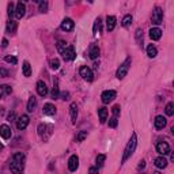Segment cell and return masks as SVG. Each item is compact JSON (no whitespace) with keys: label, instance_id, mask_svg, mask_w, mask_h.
<instances>
[{"label":"cell","instance_id":"cell-50","mask_svg":"<svg viewBox=\"0 0 174 174\" xmlns=\"http://www.w3.org/2000/svg\"><path fill=\"white\" fill-rule=\"evenodd\" d=\"M0 148H2V144H0Z\"/></svg>","mask_w":174,"mask_h":174},{"label":"cell","instance_id":"cell-25","mask_svg":"<svg viewBox=\"0 0 174 174\" xmlns=\"http://www.w3.org/2000/svg\"><path fill=\"white\" fill-rule=\"evenodd\" d=\"M16 27H18V23L14 22V20H10V22L7 23V33L15 34L16 33Z\"/></svg>","mask_w":174,"mask_h":174},{"label":"cell","instance_id":"cell-21","mask_svg":"<svg viewBox=\"0 0 174 174\" xmlns=\"http://www.w3.org/2000/svg\"><path fill=\"white\" fill-rule=\"evenodd\" d=\"M44 113L48 116H53L56 114V108H54L53 104H45L44 105Z\"/></svg>","mask_w":174,"mask_h":174},{"label":"cell","instance_id":"cell-27","mask_svg":"<svg viewBox=\"0 0 174 174\" xmlns=\"http://www.w3.org/2000/svg\"><path fill=\"white\" fill-rule=\"evenodd\" d=\"M50 127H48V125H45V124H40L38 125V135L41 136L42 139H45V132L46 131H50Z\"/></svg>","mask_w":174,"mask_h":174},{"label":"cell","instance_id":"cell-40","mask_svg":"<svg viewBox=\"0 0 174 174\" xmlns=\"http://www.w3.org/2000/svg\"><path fill=\"white\" fill-rule=\"evenodd\" d=\"M117 124H118L117 117H112L110 120H109V127H110V128H116V127H117Z\"/></svg>","mask_w":174,"mask_h":174},{"label":"cell","instance_id":"cell-28","mask_svg":"<svg viewBox=\"0 0 174 174\" xmlns=\"http://www.w3.org/2000/svg\"><path fill=\"white\" fill-rule=\"evenodd\" d=\"M101 29H102V20H101V18H98V19H95V22H94V29H93L94 36L101 33Z\"/></svg>","mask_w":174,"mask_h":174},{"label":"cell","instance_id":"cell-47","mask_svg":"<svg viewBox=\"0 0 174 174\" xmlns=\"http://www.w3.org/2000/svg\"><path fill=\"white\" fill-rule=\"evenodd\" d=\"M7 45H8V41H7L6 38H3V41H2V46H3V48H7Z\"/></svg>","mask_w":174,"mask_h":174},{"label":"cell","instance_id":"cell-9","mask_svg":"<svg viewBox=\"0 0 174 174\" xmlns=\"http://www.w3.org/2000/svg\"><path fill=\"white\" fill-rule=\"evenodd\" d=\"M116 95H117V93H116L114 90H106L104 91L101 95V100L104 104H109V102H112L116 98Z\"/></svg>","mask_w":174,"mask_h":174},{"label":"cell","instance_id":"cell-48","mask_svg":"<svg viewBox=\"0 0 174 174\" xmlns=\"http://www.w3.org/2000/svg\"><path fill=\"white\" fill-rule=\"evenodd\" d=\"M146 168V162L144 161H142L140 162V165H139V170H140V169H144Z\"/></svg>","mask_w":174,"mask_h":174},{"label":"cell","instance_id":"cell-3","mask_svg":"<svg viewBox=\"0 0 174 174\" xmlns=\"http://www.w3.org/2000/svg\"><path fill=\"white\" fill-rule=\"evenodd\" d=\"M131 63H132V59H131V57H127V59L124 60V63H121V66L118 67L117 72H116V76H117V79H124V78L127 76L129 68H131Z\"/></svg>","mask_w":174,"mask_h":174},{"label":"cell","instance_id":"cell-16","mask_svg":"<svg viewBox=\"0 0 174 174\" xmlns=\"http://www.w3.org/2000/svg\"><path fill=\"white\" fill-rule=\"evenodd\" d=\"M74 26H75L74 20L70 19V18H66L63 22H61V29H63L64 32H71V30L74 29Z\"/></svg>","mask_w":174,"mask_h":174},{"label":"cell","instance_id":"cell-33","mask_svg":"<svg viewBox=\"0 0 174 174\" xmlns=\"http://www.w3.org/2000/svg\"><path fill=\"white\" fill-rule=\"evenodd\" d=\"M136 41H138L139 45H143V30L142 29L136 30Z\"/></svg>","mask_w":174,"mask_h":174},{"label":"cell","instance_id":"cell-22","mask_svg":"<svg viewBox=\"0 0 174 174\" xmlns=\"http://www.w3.org/2000/svg\"><path fill=\"white\" fill-rule=\"evenodd\" d=\"M52 98H53V100H57V98H60V90H59V82H57V79H54V80H53Z\"/></svg>","mask_w":174,"mask_h":174},{"label":"cell","instance_id":"cell-12","mask_svg":"<svg viewBox=\"0 0 174 174\" xmlns=\"http://www.w3.org/2000/svg\"><path fill=\"white\" fill-rule=\"evenodd\" d=\"M11 135H12V131H11V128H10L8 125H7V124L0 125V136H2L3 139L8 140V139L11 138Z\"/></svg>","mask_w":174,"mask_h":174},{"label":"cell","instance_id":"cell-44","mask_svg":"<svg viewBox=\"0 0 174 174\" xmlns=\"http://www.w3.org/2000/svg\"><path fill=\"white\" fill-rule=\"evenodd\" d=\"M0 76H2V78L8 76V71H7L6 68H0Z\"/></svg>","mask_w":174,"mask_h":174},{"label":"cell","instance_id":"cell-20","mask_svg":"<svg viewBox=\"0 0 174 174\" xmlns=\"http://www.w3.org/2000/svg\"><path fill=\"white\" fill-rule=\"evenodd\" d=\"M70 113H71V118H72V122L75 124L76 122V118H78V105L72 102L70 106Z\"/></svg>","mask_w":174,"mask_h":174},{"label":"cell","instance_id":"cell-32","mask_svg":"<svg viewBox=\"0 0 174 174\" xmlns=\"http://www.w3.org/2000/svg\"><path fill=\"white\" fill-rule=\"evenodd\" d=\"M131 23H132V15H125L124 19H122V22H121V25L124 27H129Z\"/></svg>","mask_w":174,"mask_h":174},{"label":"cell","instance_id":"cell-15","mask_svg":"<svg viewBox=\"0 0 174 174\" xmlns=\"http://www.w3.org/2000/svg\"><path fill=\"white\" fill-rule=\"evenodd\" d=\"M100 46L97 45V44H93V45L90 46V49H88V57L90 59H93V60H95L98 56H100Z\"/></svg>","mask_w":174,"mask_h":174},{"label":"cell","instance_id":"cell-7","mask_svg":"<svg viewBox=\"0 0 174 174\" xmlns=\"http://www.w3.org/2000/svg\"><path fill=\"white\" fill-rule=\"evenodd\" d=\"M61 56H63V59L66 60V61H72V60H75L76 53H75L74 46H67L66 49H64V52L61 53Z\"/></svg>","mask_w":174,"mask_h":174},{"label":"cell","instance_id":"cell-43","mask_svg":"<svg viewBox=\"0 0 174 174\" xmlns=\"http://www.w3.org/2000/svg\"><path fill=\"white\" fill-rule=\"evenodd\" d=\"M60 98L61 100H64V101L70 100V93H68V91H63V93L60 94Z\"/></svg>","mask_w":174,"mask_h":174},{"label":"cell","instance_id":"cell-39","mask_svg":"<svg viewBox=\"0 0 174 174\" xmlns=\"http://www.w3.org/2000/svg\"><path fill=\"white\" fill-rule=\"evenodd\" d=\"M40 6V11L41 12H46L48 11V2H38Z\"/></svg>","mask_w":174,"mask_h":174},{"label":"cell","instance_id":"cell-17","mask_svg":"<svg viewBox=\"0 0 174 174\" xmlns=\"http://www.w3.org/2000/svg\"><path fill=\"white\" fill-rule=\"evenodd\" d=\"M150 37H151V40H154V41L161 40V37H162V30L159 29V27H152V29L150 30Z\"/></svg>","mask_w":174,"mask_h":174},{"label":"cell","instance_id":"cell-2","mask_svg":"<svg viewBox=\"0 0 174 174\" xmlns=\"http://www.w3.org/2000/svg\"><path fill=\"white\" fill-rule=\"evenodd\" d=\"M136 147H138V136H136V134H132L131 139H129V142H128V144H127V147H125L124 156H122V163L127 161L129 156L134 155Z\"/></svg>","mask_w":174,"mask_h":174},{"label":"cell","instance_id":"cell-45","mask_svg":"<svg viewBox=\"0 0 174 174\" xmlns=\"http://www.w3.org/2000/svg\"><path fill=\"white\" fill-rule=\"evenodd\" d=\"M88 174H98V168H90V170H88Z\"/></svg>","mask_w":174,"mask_h":174},{"label":"cell","instance_id":"cell-26","mask_svg":"<svg viewBox=\"0 0 174 174\" xmlns=\"http://www.w3.org/2000/svg\"><path fill=\"white\" fill-rule=\"evenodd\" d=\"M12 93V88L10 86H7V84H4V86H0V100H2L4 95H10Z\"/></svg>","mask_w":174,"mask_h":174},{"label":"cell","instance_id":"cell-8","mask_svg":"<svg viewBox=\"0 0 174 174\" xmlns=\"http://www.w3.org/2000/svg\"><path fill=\"white\" fill-rule=\"evenodd\" d=\"M79 72H80V76L83 78L84 80H87V82H91V80L94 79V74H93V71H91V68H88L87 66L82 67Z\"/></svg>","mask_w":174,"mask_h":174},{"label":"cell","instance_id":"cell-35","mask_svg":"<svg viewBox=\"0 0 174 174\" xmlns=\"http://www.w3.org/2000/svg\"><path fill=\"white\" fill-rule=\"evenodd\" d=\"M50 68H52V70H59L60 68V60L59 59H52L50 60Z\"/></svg>","mask_w":174,"mask_h":174},{"label":"cell","instance_id":"cell-19","mask_svg":"<svg viewBox=\"0 0 174 174\" xmlns=\"http://www.w3.org/2000/svg\"><path fill=\"white\" fill-rule=\"evenodd\" d=\"M168 159H166L165 158V156H158V158H156L155 159V166H156V168H158V169H165L166 168V166H168Z\"/></svg>","mask_w":174,"mask_h":174},{"label":"cell","instance_id":"cell-23","mask_svg":"<svg viewBox=\"0 0 174 174\" xmlns=\"http://www.w3.org/2000/svg\"><path fill=\"white\" fill-rule=\"evenodd\" d=\"M98 116H100V121L104 124L108 120V109L106 108H100L98 109Z\"/></svg>","mask_w":174,"mask_h":174},{"label":"cell","instance_id":"cell-29","mask_svg":"<svg viewBox=\"0 0 174 174\" xmlns=\"http://www.w3.org/2000/svg\"><path fill=\"white\" fill-rule=\"evenodd\" d=\"M147 54H148V57L154 59V57H156V54H158V49H156L154 45H148L147 46Z\"/></svg>","mask_w":174,"mask_h":174},{"label":"cell","instance_id":"cell-42","mask_svg":"<svg viewBox=\"0 0 174 174\" xmlns=\"http://www.w3.org/2000/svg\"><path fill=\"white\" fill-rule=\"evenodd\" d=\"M4 60L7 61V63H12V64H16V63H18V59H16V57H14V56H7Z\"/></svg>","mask_w":174,"mask_h":174},{"label":"cell","instance_id":"cell-6","mask_svg":"<svg viewBox=\"0 0 174 174\" xmlns=\"http://www.w3.org/2000/svg\"><path fill=\"white\" fill-rule=\"evenodd\" d=\"M25 14H26V6H25V3L18 2V3H16V6H15V12H14L15 18L16 19H22L23 16H25Z\"/></svg>","mask_w":174,"mask_h":174},{"label":"cell","instance_id":"cell-34","mask_svg":"<svg viewBox=\"0 0 174 174\" xmlns=\"http://www.w3.org/2000/svg\"><path fill=\"white\" fill-rule=\"evenodd\" d=\"M67 48V42L66 41H63V40H60L59 42H57V50H59L60 53H63L64 52V49Z\"/></svg>","mask_w":174,"mask_h":174},{"label":"cell","instance_id":"cell-46","mask_svg":"<svg viewBox=\"0 0 174 174\" xmlns=\"http://www.w3.org/2000/svg\"><path fill=\"white\" fill-rule=\"evenodd\" d=\"M16 117V114H15V112H11V113L8 114V121H14V118Z\"/></svg>","mask_w":174,"mask_h":174},{"label":"cell","instance_id":"cell-37","mask_svg":"<svg viewBox=\"0 0 174 174\" xmlns=\"http://www.w3.org/2000/svg\"><path fill=\"white\" fill-rule=\"evenodd\" d=\"M86 138H87V132L86 131H80L79 134H78V136H76V142H83Z\"/></svg>","mask_w":174,"mask_h":174},{"label":"cell","instance_id":"cell-38","mask_svg":"<svg viewBox=\"0 0 174 174\" xmlns=\"http://www.w3.org/2000/svg\"><path fill=\"white\" fill-rule=\"evenodd\" d=\"M120 105H114L113 108H112V113H113V117H117L118 118V116H120Z\"/></svg>","mask_w":174,"mask_h":174},{"label":"cell","instance_id":"cell-41","mask_svg":"<svg viewBox=\"0 0 174 174\" xmlns=\"http://www.w3.org/2000/svg\"><path fill=\"white\" fill-rule=\"evenodd\" d=\"M15 12V7H14V3H8V16L11 18Z\"/></svg>","mask_w":174,"mask_h":174},{"label":"cell","instance_id":"cell-5","mask_svg":"<svg viewBox=\"0 0 174 174\" xmlns=\"http://www.w3.org/2000/svg\"><path fill=\"white\" fill-rule=\"evenodd\" d=\"M156 151L159 152L162 156H165V155H168L169 152H170V146H169V143L168 142H158L156 143Z\"/></svg>","mask_w":174,"mask_h":174},{"label":"cell","instance_id":"cell-1","mask_svg":"<svg viewBox=\"0 0 174 174\" xmlns=\"http://www.w3.org/2000/svg\"><path fill=\"white\" fill-rule=\"evenodd\" d=\"M10 169L14 174H22L25 169V154L23 152H16L14 154L11 163H10Z\"/></svg>","mask_w":174,"mask_h":174},{"label":"cell","instance_id":"cell-49","mask_svg":"<svg viewBox=\"0 0 174 174\" xmlns=\"http://www.w3.org/2000/svg\"><path fill=\"white\" fill-rule=\"evenodd\" d=\"M154 174H161V173H159V172H155V173H154Z\"/></svg>","mask_w":174,"mask_h":174},{"label":"cell","instance_id":"cell-30","mask_svg":"<svg viewBox=\"0 0 174 174\" xmlns=\"http://www.w3.org/2000/svg\"><path fill=\"white\" fill-rule=\"evenodd\" d=\"M23 75H25L26 78H29L30 75H32V66H30L29 61H25V63H23Z\"/></svg>","mask_w":174,"mask_h":174},{"label":"cell","instance_id":"cell-14","mask_svg":"<svg viewBox=\"0 0 174 174\" xmlns=\"http://www.w3.org/2000/svg\"><path fill=\"white\" fill-rule=\"evenodd\" d=\"M166 124H168V120H166V117H163V116H156L155 117V121H154V125L156 129H163L166 127Z\"/></svg>","mask_w":174,"mask_h":174},{"label":"cell","instance_id":"cell-24","mask_svg":"<svg viewBox=\"0 0 174 174\" xmlns=\"http://www.w3.org/2000/svg\"><path fill=\"white\" fill-rule=\"evenodd\" d=\"M37 106V98L32 95V97L29 98V102H27V112H33L34 109Z\"/></svg>","mask_w":174,"mask_h":174},{"label":"cell","instance_id":"cell-10","mask_svg":"<svg viewBox=\"0 0 174 174\" xmlns=\"http://www.w3.org/2000/svg\"><path fill=\"white\" fill-rule=\"evenodd\" d=\"M29 122H30L29 116H26V114L20 116V117L18 118V121H16V128H18L19 131H23V129H26V128H27Z\"/></svg>","mask_w":174,"mask_h":174},{"label":"cell","instance_id":"cell-11","mask_svg":"<svg viewBox=\"0 0 174 174\" xmlns=\"http://www.w3.org/2000/svg\"><path fill=\"white\" fill-rule=\"evenodd\" d=\"M78 168H79V156L71 155V158L68 159V169H70V172H75Z\"/></svg>","mask_w":174,"mask_h":174},{"label":"cell","instance_id":"cell-36","mask_svg":"<svg viewBox=\"0 0 174 174\" xmlns=\"http://www.w3.org/2000/svg\"><path fill=\"white\" fill-rule=\"evenodd\" d=\"M106 161V155L105 154H100L97 156V166H102Z\"/></svg>","mask_w":174,"mask_h":174},{"label":"cell","instance_id":"cell-31","mask_svg":"<svg viewBox=\"0 0 174 174\" xmlns=\"http://www.w3.org/2000/svg\"><path fill=\"white\" fill-rule=\"evenodd\" d=\"M165 112H166V114H168V116H173L174 114V104H173V102H169V104L166 105Z\"/></svg>","mask_w":174,"mask_h":174},{"label":"cell","instance_id":"cell-18","mask_svg":"<svg viewBox=\"0 0 174 174\" xmlns=\"http://www.w3.org/2000/svg\"><path fill=\"white\" fill-rule=\"evenodd\" d=\"M114 27H116V16L109 15L106 18V29H108V32H113Z\"/></svg>","mask_w":174,"mask_h":174},{"label":"cell","instance_id":"cell-4","mask_svg":"<svg viewBox=\"0 0 174 174\" xmlns=\"http://www.w3.org/2000/svg\"><path fill=\"white\" fill-rule=\"evenodd\" d=\"M151 20L154 25H161L162 20H163V11L161 7H155L154 11H152V15H151Z\"/></svg>","mask_w":174,"mask_h":174},{"label":"cell","instance_id":"cell-13","mask_svg":"<svg viewBox=\"0 0 174 174\" xmlns=\"http://www.w3.org/2000/svg\"><path fill=\"white\" fill-rule=\"evenodd\" d=\"M37 93L41 97H45L48 94V87H46V83L44 80H38L37 82Z\"/></svg>","mask_w":174,"mask_h":174}]
</instances>
